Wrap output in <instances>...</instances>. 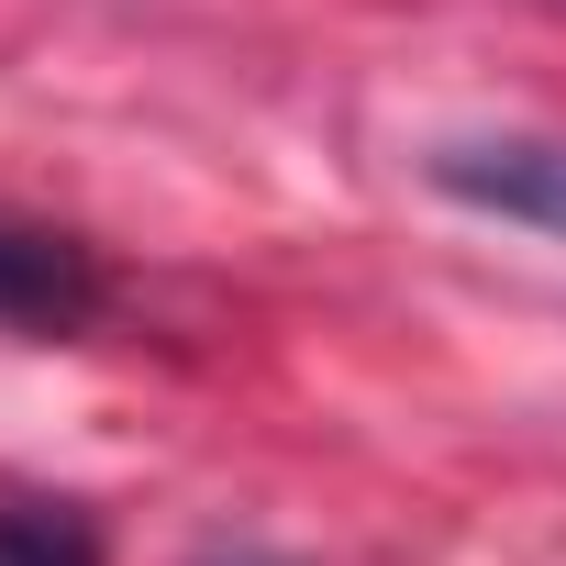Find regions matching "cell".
<instances>
[{"mask_svg": "<svg viewBox=\"0 0 566 566\" xmlns=\"http://www.w3.org/2000/svg\"><path fill=\"white\" fill-rule=\"evenodd\" d=\"M433 189L566 244V134H455L433 145Z\"/></svg>", "mask_w": 566, "mask_h": 566, "instance_id": "1", "label": "cell"}, {"mask_svg": "<svg viewBox=\"0 0 566 566\" xmlns=\"http://www.w3.org/2000/svg\"><path fill=\"white\" fill-rule=\"evenodd\" d=\"M101 312V255L56 222L0 211V334H78Z\"/></svg>", "mask_w": 566, "mask_h": 566, "instance_id": "2", "label": "cell"}, {"mask_svg": "<svg viewBox=\"0 0 566 566\" xmlns=\"http://www.w3.org/2000/svg\"><path fill=\"white\" fill-rule=\"evenodd\" d=\"M0 566H112L90 511L67 500H0Z\"/></svg>", "mask_w": 566, "mask_h": 566, "instance_id": "3", "label": "cell"}, {"mask_svg": "<svg viewBox=\"0 0 566 566\" xmlns=\"http://www.w3.org/2000/svg\"><path fill=\"white\" fill-rule=\"evenodd\" d=\"M200 566H266V555H244V544H222V555H200Z\"/></svg>", "mask_w": 566, "mask_h": 566, "instance_id": "4", "label": "cell"}]
</instances>
